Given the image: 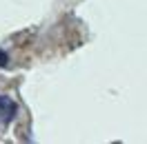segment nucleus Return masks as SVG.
<instances>
[{
    "label": "nucleus",
    "mask_w": 147,
    "mask_h": 144,
    "mask_svg": "<svg viewBox=\"0 0 147 144\" xmlns=\"http://www.w3.org/2000/svg\"><path fill=\"white\" fill-rule=\"evenodd\" d=\"M5 64H7V53L0 51V67H5Z\"/></svg>",
    "instance_id": "obj_2"
},
{
    "label": "nucleus",
    "mask_w": 147,
    "mask_h": 144,
    "mask_svg": "<svg viewBox=\"0 0 147 144\" xmlns=\"http://www.w3.org/2000/svg\"><path fill=\"white\" fill-rule=\"evenodd\" d=\"M0 111H2V117H5L7 122L13 120V115H16V102L9 100L7 95H0Z\"/></svg>",
    "instance_id": "obj_1"
}]
</instances>
